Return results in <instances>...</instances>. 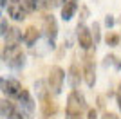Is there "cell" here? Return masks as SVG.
I'll list each match as a JSON object with an SVG mask.
<instances>
[{
    "label": "cell",
    "mask_w": 121,
    "mask_h": 119,
    "mask_svg": "<svg viewBox=\"0 0 121 119\" xmlns=\"http://www.w3.org/2000/svg\"><path fill=\"white\" fill-rule=\"evenodd\" d=\"M87 108V103H85V98L81 92L78 90H72L69 98H67V115H72V117H80L81 112Z\"/></svg>",
    "instance_id": "cell-1"
},
{
    "label": "cell",
    "mask_w": 121,
    "mask_h": 119,
    "mask_svg": "<svg viewBox=\"0 0 121 119\" xmlns=\"http://www.w3.org/2000/svg\"><path fill=\"white\" fill-rule=\"evenodd\" d=\"M4 58H5V63L9 67H13V69H20L25 61V54H24V51L20 49V45H16V47H5Z\"/></svg>",
    "instance_id": "cell-2"
},
{
    "label": "cell",
    "mask_w": 121,
    "mask_h": 119,
    "mask_svg": "<svg viewBox=\"0 0 121 119\" xmlns=\"http://www.w3.org/2000/svg\"><path fill=\"white\" fill-rule=\"evenodd\" d=\"M63 79H65V72L61 67L54 65V67H51V72H49V79H47V83H49V89L54 92V94H60L61 92V87H63Z\"/></svg>",
    "instance_id": "cell-3"
},
{
    "label": "cell",
    "mask_w": 121,
    "mask_h": 119,
    "mask_svg": "<svg viewBox=\"0 0 121 119\" xmlns=\"http://www.w3.org/2000/svg\"><path fill=\"white\" fill-rule=\"evenodd\" d=\"M0 89L4 90V94L9 96V98H18L22 94V90H24L20 81H16V79H5V78L0 79Z\"/></svg>",
    "instance_id": "cell-4"
},
{
    "label": "cell",
    "mask_w": 121,
    "mask_h": 119,
    "mask_svg": "<svg viewBox=\"0 0 121 119\" xmlns=\"http://www.w3.org/2000/svg\"><path fill=\"white\" fill-rule=\"evenodd\" d=\"M43 27H45V34L51 42V47L54 45V40L58 36V24H56V18L52 15H45L43 16Z\"/></svg>",
    "instance_id": "cell-5"
},
{
    "label": "cell",
    "mask_w": 121,
    "mask_h": 119,
    "mask_svg": "<svg viewBox=\"0 0 121 119\" xmlns=\"http://www.w3.org/2000/svg\"><path fill=\"white\" fill-rule=\"evenodd\" d=\"M78 43L83 51H89L94 43V40H92V34L91 31L87 29L85 25H78Z\"/></svg>",
    "instance_id": "cell-6"
},
{
    "label": "cell",
    "mask_w": 121,
    "mask_h": 119,
    "mask_svg": "<svg viewBox=\"0 0 121 119\" xmlns=\"http://www.w3.org/2000/svg\"><path fill=\"white\" fill-rule=\"evenodd\" d=\"M83 79H85V83L89 87H94L96 83V70H94V63H92V58L91 56H87L85 58V63H83Z\"/></svg>",
    "instance_id": "cell-7"
},
{
    "label": "cell",
    "mask_w": 121,
    "mask_h": 119,
    "mask_svg": "<svg viewBox=\"0 0 121 119\" xmlns=\"http://www.w3.org/2000/svg\"><path fill=\"white\" fill-rule=\"evenodd\" d=\"M7 15L13 20L20 22V20L25 18V9L22 7V4L18 0H9V4H7Z\"/></svg>",
    "instance_id": "cell-8"
},
{
    "label": "cell",
    "mask_w": 121,
    "mask_h": 119,
    "mask_svg": "<svg viewBox=\"0 0 121 119\" xmlns=\"http://www.w3.org/2000/svg\"><path fill=\"white\" fill-rule=\"evenodd\" d=\"M18 99H20V108H22V115H31L33 114V110H35V103H33V99H31V94L27 92V90H22V94L18 96Z\"/></svg>",
    "instance_id": "cell-9"
},
{
    "label": "cell",
    "mask_w": 121,
    "mask_h": 119,
    "mask_svg": "<svg viewBox=\"0 0 121 119\" xmlns=\"http://www.w3.org/2000/svg\"><path fill=\"white\" fill-rule=\"evenodd\" d=\"M56 110H58V106L51 99V96H47V94L42 96V114L45 115V117H52L56 114Z\"/></svg>",
    "instance_id": "cell-10"
},
{
    "label": "cell",
    "mask_w": 121,
    "mask_h": 119,
    "mask_svg": "<svg viewBox=\"0 0 121 119\" xmlns=\"http://www.w3.org/2000/svg\"><path fill=\"white\" fill-rule=\"evenodd\" d=\"M22 38H24V36H22L20 29H16V27H9L7 33H5V47H16Z\"/></svg>",
    "instance_id": "cell-11"
},
{
    "label": "cell",
    "mask_w": 121,
    "mask_h": 119,
    "mask_svg": "<svg viewBox=\"0 0 121 119\" xmlns=\"http://www.w3.org/2000/svg\"><path fill=\"white\" fill-rule=\"evenodd\" d=\"M38 38H40V31L36 29V27H27L22 40H24V43H27V45H35L36 42H38Z\"/></svg>",
    "instance_id": "cell-12"
},
{
    "label": "cell",
    "mask_w": 121,
    "mask_h": 119,
    "mask_svg": "<svg viewBox=\"0 0 121 119\" xmlns=\"http://www.w3.org/2000/svg\"><path fill=\"white\" fill-rule=\"evenodd\" d=\"M76 9H78V4H76V2H72V0L65 2V5L61 7V18L65 20V22H67V20H71L72 16H74Z\"/></svg>",
    "instance_id": "cell-13"
},
{
    "label": "cell",
    "mask_w": 121,
    "mask_h": 119,
    "mask_svg": "<svg viewBox=\"0 0 121 119\" xmlns=\"http://www.w3.org/2000/svg\"><path fill=\"white\" fill-rule=\"evenodd\" d=\"M69 79H71V87L72 89H78V85L81 81V74H80V69H78V65L72 63L71 65V70H69Z\"/></svg>",
    "instance_id": "cell-14"
},
{
    "label": "cell",
    "mask_w": 121,
    "mask_h": 119,
    "mask_svg": "<svg viewBox=\"0 0 121 119\" xmlns=\"http://www.w3.org/2000/svg\"><path fill=\"white\" fill-rule=\"evenodd\" d=\"M16 108H15V103H11V101H0V114L4 115L5 119L9 117L11 114H15Z\"/></svg>",
    "instance_id": "cell-15"
},
{
    "label": "cell",
    "mask_w": 121,
    "mask_h": 119,
    "mask_svg": "<svg viewBox=\"0 0 121 119\" xmlns=\"http://www.w3.org/2000/svg\"><path fill=\"white\" fill-rule=\"evenodd\" d=\"M105 63H107V65H108V63H112L114 67H116V69H121V61L116 58V56H112V54L105 58Z\"/></svg>",
    "instance_id": "cell-16"
},
{
    "label": "cell",
    "mask_w": 121,
    "mask_h": 119,
    "mask_svg": "<svg viewBox=\"0 0 121 119\" xmlns=\"http://www.w3.org/2000/svg\"><path fill=\"white\" fill-rule=\"evenodd\" d=\"M107 43L110 45V47L117 45V43H119V36H117V34H108V36H107Z\"/></svg>",
    "instance_id": "cell-17"
},
{
    "label": "cell",
    "mask_w": 121,
    "mask_h": 119,
    "mask_svg": "<svg viewBox=\"0 0 121 119\" xmlns=\"http://www.w3.org/2000/svg\"><path fill=\"white\" fill-rule=\"evenodd\" d=\"M7 29H9V27H7V20L0 16V36L5 34V33H7Z\"/></svg>",
    "instance_id": "cell-18"
},
{
    "label": "cell",
    "mask_w": 121,
    "mask_h": 119,
    "mask_svg": "<svg viewBox=\"0 0 121 119\" xmlns=\"http://www.w3.org/2000/svg\"><path fill=\"white\" fill-rule=\"evenodd\" d=\"M92 31H94V43H98V42H99V24H98V22H94Z\"/></svg>",
    "instance_id": "cell-19"
},
{
    "label": "cell",
    "mask_w": 121,
    "mask_h": 119,
    "mask_svg": "<svg viewBox=\"0 0 121 119\" xmlns=\"http://www.w3.org/2000/svg\"><path fill=\"white\" fill-rule=\"evenodd\" d=\"M49 5V0H35V7L36 9H43Z\"/></svg>",
    "instance_id": "cell-20"
},
{
    "label": "cell",
    "mask_w": 121,
    "mask_h": 119,
    "mask_svg": "<svg viewBox=\"0 0 121 119\" xmlns=\"http://www.w3.org/2000/svg\"><path fill=\"white\" fill-rule=\"evenodd\" d=\"M67 0H49V5L51 7H63Z\"/></svg>",
    "instance_id": "cell-21"
},
{
    "label": "cell",
    "mask_w": 121,
    "mask_h": 119,
    "mask_svg": "<svg viewBox=\"0 0 121 119\" xmlns=\"http://www.w3.org/2000/svg\"><path fill=\"white\" fill-rule=\"evenodd\" d=\"M101 119H119L116 114H112V112H105V114L101 115Z\"/></svg>",
    "instance_id": "cell-22"
},
{
    "label": "cell",
    "mask_w": 121,
    "mask_h": 119,
    "mask_svg": "<svg viewBox=\"0 0 121 119\" xmlns=\"http://www.w3.org/2000/svg\"><path fill=\"white\" fill-rule=\"evenodd\" d=\"M105 24H107V27H112V25H114V18H112V16L108 15V16L105 18Z\"/></svg>",
    "instance_id": "cell-23"
},
{
    "label": "cell",
    "mask_w": 121,
    "mask_h": 119,
    "mask_svg": "<svg viewBox=\"0 0 121 119\" xmlns=\"http://www.w3.org/2000/svg\"><path fill=\"white\" fill-rule=\"evenodd\" d=\"M89 119H98V114H96V110H94V108L89 110Z\"/></svg>",
    "instance_id": "cell-24"
},
{
    "label": "cell",
    "mask_w": 121,
    "mask_h": 119,
    "mask_svg": "<svg viewBox=\"0 0 121 119\" xmlns=\"http://www.w3.org/2000/svg\"><path fill=\"white\" fill-rule=\"evenodd\" d=\"M117 105H119V108H121V94L117 96Z\"/></svg>",
    "instance_id": "cell-25"
},
{
    "label": "cell",
    "mask_w": 121,
    "mask_h": 119,
    "mask_svg": "<svg viewBox=\"0 0 121 119\" xmlns=\"http://www.w3.org/2000/svg\"><path fill=\"white\" fill-rule=\"evenodd\" d=\"M67 119H80V117H72V115H69V117H67Z\"/></svg>",
    "instance_id": "cell-26"
},
{
    "label": "cell",
    "mask_w": 121,
    "mask_h": 119,
    "mask_svg": "<svg viewBox=\"0 0 121 119\" xmlns=\"http://www.w3.org/2000/svg\"><path fill=\"white\" fill-rule=\"evenodd\" d=\"M72 2H76V0H72Z\"/></svg>",
    "instance_id": "cell-27"
}]
</instances>
